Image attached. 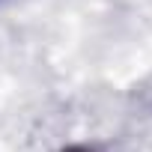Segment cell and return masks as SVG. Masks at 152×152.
I'll use <instances>...</instances> for the list:
<instances>
[{
	"instance_id": "6da1fadb",
	"label": "cell",
	"mask_w": 152,
	"mask_h": 152,
	"mask_svg": "<svg viewBox=\"0 0 152 152\" xmlns=\"http://www.w3.org/2000/svg\"><path fill=\"white\" fill-rule=\"evenodd\" d=\"M66 152H87V149H81V146H72V149H66Z\"/></svg>"
}]
</instances>
